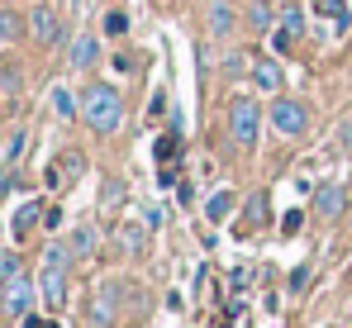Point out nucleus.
Returning <instances> with one entry per match:
<instances>
[{
  "instance_id": "nucleus-29",
  "label": "nucleus",
  "mask_w": 352,
  "mask_h": 328,
  "mask_svg": "<svg viewBox=\"0 0 352 328\" xmlns=\"http://www.w3.org/2000/svg\"><path fill=\"white\" fill-rule=\"evenodd\" d=\"M119 200H124V186H119V181H110V186H105V210H115Z\"/></svg>"
},
{
  "instance_id": "nucleus-16",
  "label": "nucleus",
  "mask_w": 352,
  "mask_h": 328,
  "mask_svg": "<svg viewBox=\"0 0 352 328\" xmlns=\"http://www.w3.org/2000/svg\"><path fill=\"white\" fill-rule=\"evenodd\" d=\"M143 238H148V223H124V228H119L124 252H143Z\"/></svg>"
},
{
  "instance_id": "nucleus-30",
  "label": "nucleus",
  "mask_w": 352,
  "mask_h": 328,
  "mask_svg": "<svg viewBox=\"0 0 352 328\" xmlns=\"http://www.w3.org/2000/svg\"><path fill=\"white\" fill-rule=\"evenodd\" d=\"M24 143H29V138H24V133H14V138H10V153H5V162H19V153H24Z\"/></svg>"
},
{
  "instance_id": "nucleus-19",
  "label": "nucleus",
  "mask_w": 352,
  "mask_h": 328,
  "mask_svg": "<svg viewBox=\"0 0 352 328\" xmlns=\"http://www.w3.org/2000/svg\"><path fill=\"white\" fill-rule=\"evenodd\" d=\"M248 24H252L257 34H267V29H272V5H267V0H252V10H248Z\"/></svg>"
},
{
  "instance_id": "nucleus-17",
  "label": "nucleus",
  "mask_w": 352,
  "mask_h": 328,
  "mask_svg": "<svg viewBox=\"0 0 352 328\" xmlns=\"http://www.w3.org/2000/svg\"><path fill=\"white\" fill-rule=\"evenodd\" d=\"M19 29H24V24H19V14H14L10 5H0V48H5V43H14V39H19Z\"/></svg>"
},
{
  "instance_id": "nucleus-1",
  "label": "nucleus",
  "mask_w": 352,
  "mask_h": 328,
  "mask_svg": "<svg viewBox=\"0 0 352 328\" xmlns=\"http://www.w3.org/2000/svg\"><path fill=\"white\" fill-rule=\"evenodd\" d=\"M81 119H86L91 133H119V124H124V100H119V91L110 81H91V86L81 91Z\"/></svg>"
},
{
  "instance_id": "nucleus-2",
  "label": "nucleus",
  "mask_w": 352,
  "mask_h": 328,
  "mask_svg": "<svg viewBox=\"0 0 352 328\" xmlns=\"http://www.w3.org/2000/svg\"><path fill=\"white\" fill-rule=\"evenodd\" d=\"M67 267H72V248L48 243L43 248V272H38V295H43L48 309H58L62 300H67Z\"/></svg>"
},
{
  "instance_id": "nucleus-14",
  "label": "nucleus",
  "mask_w": 352,
  "mask_h": 328,
  "mask_svg": "<svg viewBox=\"0 0 352 328\" xmlns=\"http://www.w3.org/2000/svg\"><path fill=\"white\" fill-rule=\"evenodd\" d=\"M91 252H96V228L91 223L72 228V257H91Z\"/></svg>"
},
{
  "instance_id": "nucleus-31",
  "label": "nucleus",
  "mask_w": 352,
  "mask_h": 328,
  "mask_svg": "<svg viewBox=\"0 0 352 328\" xmlns=\"http://www.w3.org/2000/svg\"><path fill=\"white\" fill-rule=\"evenodd\" d=\"M309 285V267H295L291 272V290H305Z\"/></svg>"
},
{
  "instance_id": "nucleus-9",
  "label": "nucleus",
  "mask_w": 352,
  "mask_h": 328,
  "mask_svg": "<svg viewBox=\"0 0 352 328\" xmlns=\"http://www.w3.org/2000/svg\"><path fill=\"white\" fill-rule=\"evenodd\" d=\"M343 200H348V190L338 186V181H329V186H319V200H314V210L324 219H338L343 215Z\"/></svg>"
},
{
  "instance_id": "nucleus-3",
  "label": "nucleus",
  "mask_w": 352,
  "mask_h": 328,
  "mask_svg": "<svg viewBox=\"0 0 352 328\" xmlns=\"http://www.w3.org/2000/svg\"><path fill=\"white\" fill-rule=\"evenodd\" d=\"M257 133H262V109H257V100L234 96L229 100V138H234V148L252 153L257 148Z\"/></svg>"
},
{
  "instance_id": "nucleus-27",
  "label": "nucleus",
  "mask_w": 352,
  "mask_h": 328,
  "mask_svg": "<svg viewBox=\"0 0 352 328\" xmlns=\"http://www.w3.org/2000/svg\"><path fill=\"white\" fill-rule=\"evenodd\" d=\"M272 48H276V53H291V48H295V39L286 34V29H276V34H272Z\"/></svg>"
},
{
  "instance_id": "nucleus-4",
  "label": "nucleus",
  "mask_w": 352,
  "mask_h": 328,
  "mask_svg": "<svg viewBox=\"0 0 352 328\" xmlns=\"http://www.w3.org/2000/svg\"><path fill=\"white\" fill-rule=\"evenodd\" d=\"M272 129H276V133H286V138H300V133L309 129V109L300 105V100L276 96V100H272Z\"/></svg>"
},
{
  "instance_id": "nucleus-6",
  "label": "nucleus",
  "mask_w": 352,
  "mask_h": 328,
  "mask_svg": "<svg viewBox=\"0 0 352 328\" xmlns=\"http://www.w3.org/2000/svg\"><path fill=\"white\" fill-rule=\"evenodd\" d=\"M0 309H5L10 319H24V314L34 309V281L24 272L14 276V281H5V305H0Z\"/></svg>"
},
{
  "instance_id": "nucleus-34",
  "label": "nucleus",
  "mask_w": 352,
  "mask_h": 328,
  "mask_svg": "<svg viewBox=\"0 0 352 328\" xmlns=\"http://www.w3.org/2000/svg\"><path fill=\"white\" fill-rule=\"evenodd\" d=\"M281 223H286V233H295V228H300V223H305V215H300V210H291V215L281 219Z\"/></svg>"
},
{
  "instance_id": "nucleus-35",
  "label": "nucleus",
  "mask_w": 352,
  "mask_h": 328,
  "mask_svg": "<svg viewBox=\"0 0 352 328\" xmlns=\"http://www.w3.org/2000/svg\"><path fill=\"white\" fill-rule=\"evenodd\" d=\"M176 181V166H157V186H172Z\"/></svg>"
},
{
  "instance_id": "nucleus-7",
  "label": "nucleus",
  "mask_w": 352,
  "mask_h": 328,
  "mask_svg": "<svg viewBox=\"0 0 352 328\" xmlns=\"http://www.w3.org/2000/svg\"><path fill=\"white\" fill-rule=\"evenodd\" d=\"M248 76H252V86L267 91V96H276V91L286 86V72H281L272 57H252V62H248Z\"/></svg>"
},
{
  "instance_id": "nucleus-33",
  "label": "nucleus",
  "mask_w": 352,
  "mask_h": 328,
  "mask_svg": "<svg viewBox=\"0 0 352 328\" xmlns=\"http://www.w3.org/2000/svg\"><path fill=\"white\" fill-rule=\"evenodd\" d=\"M24 328H58L53 319H38V314H24Z\"/></svg>"
},
{
  "instance_id": "nucleus-23",
  "label": "nucleus",
  "mask_w": 352,
  "mask_h": 328,
  "mask_svg": "<svg viewBox=\"0 0 352 328\" xmlns=\"http://www.w3.org/2000/svg\"><path fill=\"white\" fill-rule=\"evenodd\" d=\"M262 219H267V195H262V190H257V195H252V200H248V223H252V228H257V223H262Z\"/></svg>"
},
{
  "instance_id": "nucleus-22",
  "label": "nucleus",
  "mask_w": 352,
  "mask_h": 328,
  "mask_svg": "<svg viewBox=\"0 0 352 328\" xmlns=\"http://www.w3.org/2000/svg\"><path fill=\"white\" fill-rule=\"evenodd\" d=\"M0 91H5V96L19 91V67H14V62H0Z\"/></svg>"
},
{
  "instance_id": "nucleus-10",
  "label": "nucleus",
  "mask_w": 352,
  "mask_h": 328,
  "mask_svg": "<svg viewBox=\"0 0 352 328\" xmlns=\"http://www.w3.org/2000/svg\"><path fill=\"white\" fill-rule=\"evenodd\" d=\"M210 34H214V39H229V34H234V10H229V0H214V5H210Z\"/></svg>"
},
{
  "instance_id": "nucleus-26",
  "label": "nucleus",
  "mask_w": 352,
  "mask_h": 328,
  "mask_svg": "<svg viewBox=\"0 0 352 328\" xmlns=\"http://www.w3.org/2000/svg\"><path fill=\"white\" fill-rule=\"evenodd\" d=\"M143 223H148V228H162V223H167L162 205H148V210H143Z\"/></svg>"
},
{
  "instance_id": "nucleus-32",
  "label": "nucleus",
  "mask_w": 352,
  "mask_h": 328,
  "mask_svg": "<svg viewBox=\"0 0 352 328\" xmlns=\"http://www.w3.org/2000/svg\"><path fill=\"white\" fill-rule=\"evenodd\" d=\"M224 72H229V76H238V72H243V57L229 53V57H224Z\"/></svg>"
},
{
  "instance_id": "nucleus-24",
  "label": "nucleus",
  "mask_w": 352,
  "mask_h": 328,
  "mask_svg": "<svg viewBox=\"0 0 352 328\" xmlns=\"http://www.w3.org/2000/svg\"><path fill=\"white\" fill-rule=\"evenodd\" d=\"M229 285H234V290H248V285H252V267H234V272H229Z\"/></svg>"
},
{
  "instance_id": "nucleus-11",
  "label": "nucleus",
  "mask_w": 352,
  "mask_h": 328,
  "mask_svg": "<svg viewBox=\"0 0 352 328\" xmlns=\"http://www.w3.org/2000/svg\"><path fill=\"white\" fill-rule=\"evenodd\" d=\"M229 215H234V190H214V195L205 200V219H210V223H224Z\"/></svg>"
},
{
  "instance_id": "nucleus-28",
  "label": "nucleus",
  "mask_w": 352,
  "mask_h": 328,
  "mask_svg": "<svg viewBox=\"0 0 352 328\" xmlns=\"http://www.w3.org/2000/svg\"><path fill=\"white\" fill-rule=\"evenodd\" d=\"M19 276V257H0V281H14Z\"/></svg>"
},
{
  "instance_id": "nucleus-25",
  "label": "nucleus",
  "mask_w": 352,
  "mask_h": 328,
  "mask_svg": "<svg viewBox=\"0 0 352 328\" xmlns=\"http://www.w3.org/2000/svg\"><path fill=\"white\" fill-rule=\"evenodd\" d=\"M110 67H115V72H138V57H133V53H115V57H110Z\"/></svg>"
},
{
  "instance_id": "nucleus-5",
  "label": "nucleus",
  "mask_w": 352,
  "mask_h": 328,
  "mask_svg": "<svg viewBox=\"0 0 352 328\" xmlns=\"http://www.w3.org/2000/svg\"><path fill=\"white\" fill-rule=\"evenodd\" d=\"M29 34H34V39H38L43 48H53V43H62V19H58V10L38 0V5L29 10Z\"/></svg>"
},
{
  "instance_id": "nucleus-12",
  "label": "nucleus",
  "mask_w": 352,
  "mask_h": 328,
  "mask_svg": "<svg viewBox=\"0 0 352 328\" xmlns=\"http://www.w3.org/2000/svg\"><path fill=\"white\" fill-rule=\"evenodd\" d=\"M176 157H181V138H176V129H172V133H162V138L153 143V162H157V166H172Z\"/></svg>"
},
{
  "instance_id": "nucleus-13",
  "label": "nucleus",
  "mask_w": 352,
  "mask_h": 328,
  "mask_svg": "<svg viewBox=\"0 0 352 328\" xmlns=\"http://www.w3.org/2000/svg\"><path fill=\"white\" fill-rule=\"evenodd\" d=\"M43 219V200H29V205H19V215H14V238H24L34 223Z\"/></svg>"
},
{
  "instance_id": "nucleus-36",
  "label": "nucleus",
  "mask_w": 352,
  "mask_h": 328,
  "mask_svg": "<svg viewBox=\"0 0 352 328\" xmlns=\"http://www.w3.org/2000/svg\"><path fill=\"white\" fill-rule=\"evenodd\" d=\"M267 5H272V0H267Z\"/></svg>"
},
{
  "instance_id": "nucleus-21",
  "label": "nucleus",
  "mask_w": 352,
  "mask_h": 328,
  "mask_svg": "<svg viewBox=\"0 0 352 328\" xmlns=\"http://www.w3.org/2000/svg\"><path fill=\"white\" fill-rule=\"evenodd\" d=\"M124 34H129V14L124 10H110L105 14V39H124Z\"/></svg>"
},
{
  "instance_id": "nucleus-20",
  "label": "nucleus",
  "mask_w": 352,
  "mask_h": 328,
  "mask_svg": "<svg viewBox=\"0 0 352 328\" xmlns=\"http://www.w3.org/2000/svg\"><path fill=\"white\" fill-rule=\"evenodd\" d=\"M281 29H286L291 39L305 34V10H300V5H286V10H281Z\"/></svg>"
},
{
  "instance_id": "nucleus-18",
  "label": "nucleus",
  "mask_w": 352,
  "mask_h": 328,
  "mask_svg": "<svg viewBox=\"0 0 352 328\" xmlns=\"http://www.w3.org/2000/svg\"><path fill=\"white\" fill-rule=\"evenodd\" d=\"M53 109H58L62 119H76V114H81V100H76L67 86H58V91H53Z\"/></svg>"
},
{
  "instance_id": "nucleus-8",
  "label": "nucleus",
  "mask_w": 352,
  "mask_h": 328,
  "mask_svg": "<svg viewBox=\"0 0 352 328\" xmlns=\"http://www.w3.org/2000/svg\"><path fill=\"white\" fill-rule=\"evenodd\" d=\"M67 62H72V72H91V67L100 62V39H96V34H81V39L72 43Z\"/></svg>"
},
{
  "instance_id": "nucleus-15",
  "label": "nucleus",
  "mask_w": 352,
  "mask_h": 328,
  "mask_svg": "<svg viewBox=\"0 0 352 328\" xmlns=\"http://www.w3.org/2000/svg\"><path fill=\"white\" fill-rule=\"evenodd\" d=\"M314 10H319L324 19H333L338 29H348V24H352V14H348V0H319Z\"/></svg>"
}]
</instances>
